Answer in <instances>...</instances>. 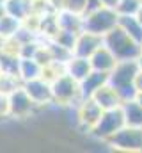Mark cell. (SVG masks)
<instances>
[{
    "instance_id": "1",
    "label": "cell",
    "mask_w": 142,
    "mask_h": 153,
    "mask_svg": "<svg viewBox=\"0 0 142 153\" xmlns=\"http://www.w3.org/2000/svg\"><path fill=\"white\" fill-rule=\"evenodd\" d=\"M139 70H141L139 59H130V61H117L115 68L110 71L108 84H112L117 89L123 102L135 100L137 89L133 85V80H135V75L139 73Z\"/></svg>"
},
{
    "instance_id": "2",
    "label": "cell",
    "mask_w": 142,
    "mask_h": 153,
    "mask_svg": "<svg viewBox=\"0 0 142 153\" xmlns=\"http://www.w3.org/2000/svg\"><path fill=\"white\" fill-rule=\"evenodd\" d=\"M52 93H53V105L59 109H73L84 100L80 91V82L73 78L70 73H62L52 82Z\"/></svg>"
},
{
    "instance_id": "3",
    "label": "cell",
    "mask_w": 142,
    "mask_h": 153,
    "mask_svg": "<svg viewBox=\"0 0 142 153\" xmlns=\"http://www.w3.org/2000/svg\"><path fill=\"white\" fill-rule=\"evenodd\" d=\"M103 43L112 50L117 61H130L141 57V43H137L124 29L119 25L103 36Z\"/></svg>"
},
{
    "instance_id": "4",
    "label": "cell",
    "mask_w": 142,
    "mask_h": 153,
    "mask_svg": "<svg viewBox=\"0 0 142 153\" xmlns=\"http://www.w3.org/2000/svg\"><path fill=\"white\" fill-rule=\"evenodd\" d=\"M117 25H119V13L114 7L101 5L84 14V30L94 32L98 36H105Z\"/></svg>"
},
{
    "instance_id": "5",
    "label": "cell",
    "mask_w": 142,
    "mask_h": 153,
    "mask_svg": "<svg viewBox=\"0 0 142 153\" xmlns=\"http://www.w3.org/2000/svg\"><path fill=\"white\" fill-rule=\"evenodd\" d=\"M126 125L124 121V114H123V109L117 107V109H110V111H103V114L100 117V121L89 130V135L100 143H106L115 132H119L123 126Z\"/></svg>"
},
{
    "instance_id": "6",
    "label": "cell",
    "mask_w": 142,
    "mask_h": 153,
    "mask_svg": "<svg viewBox=\"0 0 142 153\" xmlns=\"http://www.w3.org/2000/svg\"><path fill=\"white\" fill-rule=\"evenodd\" d=\"M9 111H11V119L14 121H25L36 117L37 111H41V107H37L34 103V100L30 98V94L25 91L23 84L14 89L9 94Z\"/></svg>"
},
{
    "instance_id": "7",
    "label": "cell",
    "mask_w": 142,
    "mask_h": 153,
    "mask_svg": "<svg viewBox=\"0 0 142 153\" xmlns=\"http://www.w3.org/2000/svg\"><path fill=\"white\" fill-rule=\"evenodd\" d=\"M106 146L126 153H141L142 152V128L124 125L119 132H115L108 141Z\"/></svg>"
},
{
    "instance_id": "8",
    "label": "cell",
    "mask_w": 142,
    "mask_h": 153,
    "mask_svg": "<svg viewBox=\"0 0 142 153\" xmlns=\"http://www.w3.org/2000/svg\"><path fill=\"white\" fill-rule=\"evenodd\" d=\"M103 114V109L92 100V98H84L76 107H75V117L78 126H82L87 134L89 130L100 121V117Z\"/></svg>"
},
{
    "instance_id": "9",
    "label": "cell",
    "mask_w": 142,
    "mask_h": 153,
    "mask_svg": "<svg viewBox=\"0 0 142 153\" xmlns=\"http://www.w3.org/2000/svg\"><path fill=\"white\" fill-rule=\"evenodd\" d=\"M25 91L30 94V98L34 100V103L41 109H48L50 105H53V93H52V82H48L46 78L39 76L34 80L23 82Z\"/></svg>"
},
{
    "instance_id": "10",
    "label": "cell",
    "mask_w": 142,
    "mask_h": 153,
    "mask_svg": "<svg viewBox=\"0 0 142 153\" xmlns=\"http://www.w3.org/2000/svg\"><path fill=\"white\" fill-rule=\"evenodd\" d=\"M101 45H103V36H98V34L89 32V30H82L76 36V43L73 46V53L89 59Z\"/></svg>"
},
{
    "instance_id": "11",
    "label": "cell",
    "mask_w": 142,
    "mask_h": 153,
    "mask_svg": "<svg viewBox=\"0 0 142 153\" xmlns=\"http://www.w3.org/2000/svg\"><path fill=\"white\" fill-rule=\"evenodd\" d=\"M103 111H110V109H117L123 105V98L117 93V89L112 84H105L103 87H100L92 96H91Z\"/></svg>"
},
{
    "instance_id": "12",
    "label": "cell",
    "mask_w": 142,
    "mask_h": 153,
    "mask_svg": "<svg viewBox=\"0 0 142 153\" xmlns=\"http://www.w3.org/2000/svg\"><path fill=\"white\" fill-rule=\"evenodd\" d=\"M89 61H91L92 70H96V71H105V73H110V71L115 68V64H117V57L112 53V50L106 46L105 43L89 57Z\"/></svg>"
},
{
    "instance_id": "13",
    "label": "cell",
    "mask_w": 142,
    "mask_h": 153,
    "mask_svg": "<svg viewBox=\"0 0 142 153\" xmlns=\"http://www.w3.org/2000/svg\"><path fill=\"white\" fill-rule=\"evenodd\" d=\"M108 75L105 71H96L92 70L89 75L85 76L82 82H80V91H82V96L84 98H91L100 87H103L105 84H108Z\"/></svg>"
},
{
    "instance_id": "14",
    "label": "cell",
    "mask_w": 142,
    "mask_h": 153,
    "mask_svg": "<svg viewBox=\"0 0 142 153\" xmlns=\"http://www.w3.org/2000/svg\"><path fill=\"white\" fill-rule=\"evenodd\" d=\"M91 71H92V66H91V61L87 57H80V55L73 53L66 62V73H70L78 82H82Z\"/></svg>"
},
{
    "instance_id": "15",
    "label": "cell",
    "mask_w": 142,
    "mask_h": 153,
    "mask_svg": "<svg viewBox=\"0 0 142 153\" xmlns=\"http://www.w3.org/2000/svg\"><path fill=\"white\" fill-rule=\"evenodd\" d=\"M57 20H59V29L71 30L76 34H80L84 30V14H76V13L66 11V9H61V11H57Z\"/></svg>"
},
{
    "instance_id": "16",
    "label": "cell",
    "mask_w": 142,
    "mask_h": 153,
    "mask_svg": "<svg viewBox=\"0 0 142 153\" xmlns=\"http://www.w3.org/2000/svg\"><path fill=\"white\" fill-rule=\"evenodd\" d=\"M18 75L21 78V82H29V80L39 78V76L43 75V66L36 61L34 57H21L20 59Z\"/></svg>"
},
{
    "instance_id": "17",
    "label": "cell",
    "mask_w": 142,
    "mask_h": 153,
    "mask_svg": "<svg viewBox=\"0 0 142 153\" xmlns=\"http://www.w3.org/2000/svg\"><path fill=\"white\" fill-rule=\"evenodd\" d=\"M5 13L18 18V20H27L32 14V0H4Z\"/></svg>"
},
{
    "instance_id": "18",
    "label": "cell",
    "mask_w": 142,
    "mask_h": 153,
    "mask_svg": "<svg viewBox=\"0 0 142 153\" xmlns=\"http://www.w3.org/2000/svg\"><path fill=\"white\" fill-rule=\"evenodd\" d=\"M121 109H123L124 121H126V125H128V126H137V128H142V105L137 102V100L123 102Z\"/></svg>"
},
{
    "instance_id": "19",
    "label": "cell",
    "mask_w": 142,
    "mask_h": 153,
    "mask_svg": "<svg viewBox=\"0 0 142 153\" xmlns=\"http://www.w3.org/2000/svg\"><path fill=\"white\" fill-rule=\"evenodd\" d=\"M23 27V22L11 16V14H4L0 18V38L2 39H9V38H14Z\"/></svg>"
},
{
    "instance_id": "20",
    "label": "cell",
    "mask_w": 142,
    "mask_h": 153,
    "mask_svg": "<svg viewBox=\"0 0 142 153\" xmlns=\"http://www.w3.org/2000/svg\"><path fill=\"white\" fill-rule=\"evenodd\" d=\"M119 27L124 29L137 43H142V22L137 16H119Z\"/></svg>"
},
{
    "instance_id": "21",
    "label": "cell",
    "mask_w": 142,
    "mask_h": 153,
    "mask_svg": "<svg viewBox=\"0 0 142 153\" xmlns=\"http://www.w3.org/2000/svg\"><path fill=\"white\" fill-rule=\"evenodd\" d=\"M142 7V0H119L115 11L119 16H137Z\"/></svg>"
},
{
    "instance_id": "22",
    "label": "cell",
    "mask_w": 142,
    "mask_h": 153,
    "mask_svg": "<svg viewBox=\"0 0 142 153\" xmlns=\"http://www.w3.org/2000/svg\"><path fill=\"white\" fill-rule=\"evenodd\" d=\"M21 78L16 75H7V73H2L0 75V93H5V94H11L14 89H18L21 85Z\"/></svg>"
},
{
    "instance_id": "23",
    "label": "cell",
    "mask_w": 142,
    "mask_h": 153,
    "mask_svg": "<svg viewBox=\"0 0 142 153\" xmlns=\"http://www.w3.org/2000/svg\"><path fill=\"white\" fill-rule=\"evenodd\" d=\"M87 4H89V0H62V9L76 13V14H85Z\"/></svg>"
},
{
    "instance_id": "24",
    "label": "cell",
    "mask_w": 142,
    "mask_h": 153,
    "mask_svg": "<svg viewBox=\"0 0 142 153\" xmlns=\"http://www.w3.org/2000/svg\"><path fill=\"white\" fill-rule=\"evenodd\" d=\"M2 119H11V111H9V94L0 93V121Z\"/></svg>"
},
{
    "instance_id": "25",
    "label": "cell",
    "mask_w": 142,
    "mask_h": 153,
    "mask_svg": "<svg viewBox=\"0 0 142 153\" xmlns=\"http://www.w3.org/2000/svg\"><path fill=\"white\" fill-rule=\"evenodd\" d=\"M133 85H135L137 93H139V91H142V70H139V73L135 75V80H133Z\"/></svg>"
},
{
    "instance_id": "26",
    "label": "cell",
    "mask_w": 142,
    "mask_h": 153,
    "mask_svg": "<svg viewBox=\"0 0 142 153\" xmlns=\"http://www.w3.org/2000/svg\"><path fill=\"white\" fill-rule=\"evenodd\" d=\"M101 4L103 5H106V7H117V4H119V0H101Z\"/></svg>"
},
{
    "instance_id": "27",
    "label": "cell",
    "mask_w": 142,
    "mask_h": 153,
    "mask_svg": "<svg viewBox=\"0 0 142 153\" xmlns=\"http://www.w3.org/2000/svg\"><path fill=\"white\" fill-rule=\"evenodd\" d=\"M5 14V5H4V0H0V18Z\"/></svg>"
},
{
    "instance_id": "28",
    "label": "cell",
    "mask_w": 142,
    "mask_h": 153,
    "mask_svg": "<svg viewBox=\"0 0 142 153\" xmlns=\"http://www.w3.org/2000/svg\"><path fill=\"white\" fill-rule=\"evenodd\" d=\"M135 100H137V102H139V103L142 105V91H139V93H137V96H135Z\"/></svg>"
},
{
    "instance_id": "29",
    "label": "cell",
    "mask_w": 142,
    "mask_h": 153,
    "mask_svg": "<svg viewBox=\"0 0 142 153\" xmlns=\"http://www.w3.org/2000/svg\"><path fill=\"white\" fill-rule=\"evenodd\" d=\"M139 66H141V70H142V55L139 57Z\"/></svg>"
},
{
    "instance_id": "30",
    "label": "cell",
    "mask_w": 142,
    "mask_h": 153,
    "mask_svg": "<svg viewBox=\"0 0 142 153\" xmlns=\"http://www.w3.org/2000/svg\"><path fill=\"white\" fill-rule=\"evenodd\" d=\"M0 75H2V64H0Z\"/></svg>"
},
{
    "instance_id": "31",
    "label": "cell",
    "mask_w": 142,
    "mask_h": 153,
    "mask_svg": "<svg viewBox=\"0 0 142 153\" xmlns=\"http://www.w3.org/2000/svg\"><path fill=\"white\" fill-rule=\"evenodd\" d=\"M141 55H142V43H141Z\"/></svg>"
},
{
    "instance_id": "32",
    "label": "cell",
    "mask_w": 142,
    "mask_h": 153,
    "mask_svg": "<svg viewBox=\"0 0 142 153\" xmlns=\"http://www.w3.org/2000/svg\"><path fill=\"white\" fill-rule=\"evenodd\" d=\"M2 41H4V39H2V38H0V46H2Z\"/></svg>"
}]
</instances>
